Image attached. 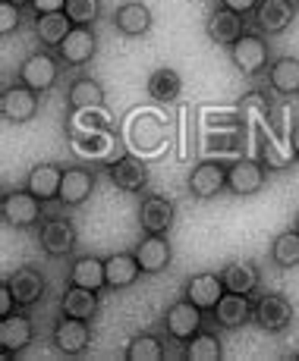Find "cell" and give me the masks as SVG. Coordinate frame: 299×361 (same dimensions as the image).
<instances>
[{
  "label": "cell",
  "instance_id": "cell-1",
  "mask_svg": "<svg viewBox=\"0 0 299 361\" xmlns=\"http://www.w3.org/2000/svg\"><path fill=\"white\" fill-rule=\"evenodd\" d=\"M41 201L32 189H6L4 198H0V217H4L6 226L13 230H32V226L41 224Z\"/></svg>",
  "mask_w": 299,
  "mask_h": 361
},
{
  "label": "cell",
  "instance_id": "cell-2",
  "mask_svg": "<svg viewBox=\"0 0 299 361\" xmlns=\"http://www.w3.org/2000/svg\"><path fill=\"white\" fill-rule=\"evenodd\" d=\"M38 245L47 258H69L79 245V230L69 217L54 214V217H45L38 224Z\"/></svg>",
  "mask_w": 299,
  "mask_h": 361
},
{
  "label": "cell",
  "instance_id": "cell-3",
  "mask_svg": "<svg viewBox=\"0 0 299 361\" xmlns=\"http://www.w3.org/2000/svg\"><path fill=\"white\" fill-rule=\"evenodd\" d=\"M230 63L242 75H259L265 66H271V44L262 32H246L233 41L230 47Z\"/></svg>",
  "mask_w": 299,
  "mask_h": 361
},
{
  "label": "cell",
  "instance_id": "cell-4",
  "mask_svg": "<svg viewBox=\"0 0 299 361\" xmlns=\"http://www.w3.org/2000/svg\"><path fill=\"white\" fill-rule=\"evenodd\" d=\"M161 324H164L167 336H170L173 343H183L186 345L201 327H205V311H201L196 302H189V298L183 295L180 302H173L170 308L164 311Z\"/></svg>",
  "mask_w": 299,
  "mask_h": 361
},
{
  "label": "cell",
  "instance_id": "cell-5",
  "mask_svg": "<svg viewBox=\"0 0 299 361\" xmlns=\"http://www.w3.org/2000/svg\"><path fill=\"white\" fill-rule=\"evenodd\" d=\"M296 13H299V0H259L249 23L265 38H274V35H283L296 23Z\"/></svg>",
  "mask_w": 299,
  "mask_h": 361
},
{
  "label": "cell",
  "instance_id": "cell-6",
  "mask_svg": "<svg viewBox=\"0 0 299 361\" xmlns=\"http://www.w3.org/2000/svg\"><path fill=\"white\" fill-rule=\"evenodd\" d=\"M16 79L23 82V85L35 88L38 94H47L60 79V57H51L47 51H35L19 63Z\"/></svg>",
  "mask_w": 299,
  "mask_h": 361
},
{
  "label": "cell",
  "instance_id": "cell-7",
  "mask_svg": "<svg viewBox=\"0 0 299 361\" xmlns=\"http://www.w3.org/2000/svg\"><path fill=\"white\" fill-rule=\"evenodd\" d=\"M296 321V308L283 293H265L255 298V324L265 333H283Z\"/></svg>",
  "mask_w": 299,
  "mask_h": 361
},
{
  "label": "cell",
  "instance_id": "cell-8",
  "mask_svg": "<svg viewBox=\"0 0 299 361\" xmlns=\"http://www.w3.org/2000/svg\"><path fill=\"white\" fill-rule=\"evenodd\" d=\"M98 54V35H95V25H73L69 35L60 41L57 47V57L64 66H88Z\"/></svg>",
  "mask_w": 299,
  "mask_h": 361
},
{
  "label": "cell",
  "instance_id": "cell-9",
  "mask_svg": "<svg viewBox=\"0 0 299 361\" xmlns=\"http://www.w3.org/2000/svg\"><path fill=\"white\" fill-rule=\"evenodd\" d=\"M38 107H41V94L35 88L23 85L19 79L0 92V114H4L6 123H29L38 116Z\"/></svg>",
  "mask_w": 299,
  "mask_h": 361
},
{
  "label": "cell",
  "instance_id": "cell-10",
  "mask_svg": "<svg viewBox=\"0 0 299 361\" xmlns=\"http://www.w3.org/2000/svg\"><path fill=\"white\" fill-rule=\"evenodd\" d=\"M265 179H268V166L259 157H236V161L227 164V189L240 198L262 192Z\"/></svg>",
  "mask_w": 299,
  "mask_h": 361
},
{
  "label": "cell",
  "instance_id": "cell-11",
  "mask_svg": "<svg viewBox=\"0 0 299 361\" xmlns=\"http://www.w3.org/2000/svg\"><path fill=\"white\" fill-rule=\"evenodd\" d=\"M186 189H189V195L199 198V201L218 198L221 192L227 189V164H221V161H199L189 170Z\"/></svg>",
  "mask_w": 299,
  "mask_h": 361
},
{
  "label": "cell",
  "instance_id": "cell-12",
  "mask_svg": "<svg viewBox=\"0 0 299 361\" xmlns=\"http://www.w3.org/2000/svg\"><path fill=\"white\" fill-rule=\"evenodd\" d=\"M51 343L57 345V352L66 358L82 355V352L92 345V321L64 314V321H57V327L51 333Z\"/></svg>",
  "mask_w": 299,
  "mask_h": 361
},
{
  "label": "cell",
  "instance_id": "cell-13",
  "mask_svg": "<svg viewBox=\"0 0 299 361\" xmlns=\"http://www.w3.org/2000/svg\"><path fill=\"white\" fill-rule=\"evenodd\" d=\"M246 23L249 19L242 13L230 10V6L218 4L205 19V35L211 44H221V47H230L240 35H246Z\"/></svg>",
  "mask_w": 299,
  "mask_h": 361
},
{
  "label": "cell",
  "instance_id": "cell-14",
  "mask_svg": "<svg viewBox=\"0 0 299 361\" xmlns=\"http://www.w3.org/2000/svg\"><path fill=\"white\" fill-rule=\"evenodd\" d=\"M211 314L221 330H240L255 321V302L242 293H224Z\"/></svg>",
  "mask_w": 299,
  "mask_h": 361
},
{
  "label": "cell",
  "instance_id": "cell-15",
  "mask_svg": "<svg viewBox=\"0 0 299 361\" xmlns=\"http://www.w3.org/2000/svg\"><path fill=\"white\" fill-rule=\"evenodd\" d=\"M107 179L120 192H129V195H136V192H142L145 185H148L151 170H148V164H145L142 157L123 154V157H117V161L107 166Z\"/></svg>",
  "mask_w": 299,
  "mask_h": 361
},
{
  "label": "cell",
  "instance_id": "cell-16",
  "mask_svg": "<svg viewBox=\"0 0 299 361\" xmlns=\"http://www.w3.org/2000/svg\"><path fill=\"white\" fill-rule=\"evenodd\" d=\"M6 283H10L13 298H16L19 308H32V305H38L41 298H45V293H47L45 274H41L38 267H32V264L16 267L10 276H6Z\"/></svg>",
  "mask_w": 299,
  "mask_h": 361
},
{
  "label": "cell",
  "instance_id": "cell-17",
  "mask_svg": "<svg viewBox=\"0 0 299 361\" xmlns=\"http://www.w3.org/2000/svg\"><path fill=\"white\" fill-rule=\"evenodd\" d=\"M35 343V324L29 314L13 311V314L0 317V345H4V358L19 355L23 349H29Z\"/></svg>",
  "mask_w": 299,
  "mask_h": 361
},
{
  "label": "cell",
  "instance_id": "cell-18",
  "mask_svg": "<svg viewBox=\"0 0 299 361\" xmlns=\"http://www.w3.org/2000/svg\"><path fill=\"white\" fill-rule=\"evenodd\" d=\"M173 220H177V204L167 195L142 198V204H139V226H142V233H151V235L170 233Z\"/></svg>",
  "mask_w": 299,
  "mask_h": 361
},
{
  "label": "cell",
  "instance_id": "cell-19",
  "mask_svg": "<svg viewBox=\"0 0 299 361\" xmlns=\"http://www.w3.org/2000/svg\"><path fill=\"white\" fill-rule=\"evenodd\" d=\"M227 293L224 280H221V270H201V274H192L183 286V295L189 302H196L201 311H214V305L221 302V295Z\"/></svg>",
  "mask_w": 299,
  "mask_h": 361
},
{
  "label": "cell",
  "instance_id": "cell-20",
  "mask_svg": "<svg viewBox=\"0 0 299 361\" xmlns=\"http://www.w3.org/2000/svg\"><path fill=\"white\" fill-rule=\"evenodd\" d=\"M151 6L142 4V0H127L114 10V29L123 35V38H142V35L151 32Z\"/></svg>",
  "mask_w": 299,
  "mask_h": 361
},
{
  "label": "cell",
  "instance_id": "cell-21",
  "mask_svg": "<svg viewBox=\"0 0 299 361\" xmlns=\"http://www.w3.org/2000/svg\"><path fill=\"white\" fill-rule=\"evenodd\" d=\"M95 170L88 166H66L64 170V183H60V204L64 207H82L95 192Z\"/></svg>",
  "mask_w": 299,
  "mask_h": 361
},
{
  "label": "cell",
  "instance_id": "cell-22",
  "mask_svg": "<svg viewBox=\"0 0 299 361\" xmlns=\"http://www.w3.org/2000/svg\"><path fill=\"white\" fill-rule=\"evenodd\" d=\"M133 252H136L139 264H142V274H164L173 261V245H170V239H167V233H161V235L145 233L142 242H139Z\"/></svg>",
  "mask_w": 299,
  "mask_h": 361
},
{
  "label": "cell",
  "instance_id": "cell-23",
  "mask_svg": "<svg viewBox=\"0 0 299 361\" xmlns=\"http://www.w3.org/2000/svg\"><path fill=\"white\" fill-rule=\"evenodd\" d=\"M104 104H107V94H104V85L98 79H92V75H79V79L69 82V88H66L69 114H82V110H92V107L104 110Z\"/></svg>",
  "mask_w": 299,
  "mask_h": 361
},
{
  "label": "cell",
  "instance_id": "cell-24",
  "mask_svg": "<svg viewBox=\"0 0 299 361\" xmlns=\"http://www.w3.org/2000/svg\"><path fill=\"white\" fill-rule=\"evenodd\" d=\"M104 267H107V289L110 293H123L142 276V264H139L136 252H114L104 258Z\"/></svg>",
  "mask_w": 299,
  "mask_h": 361
},
{
  "label": "cell",
  "instance_id": "cell-25",
  "mask_svg": "<svg viewBox=\"0 0 299 361\" xmlns=\"http://www.w3.org/2000/svg\"><path fill=\"white\" fill-rule=\"evenodd\" d=\"M221 280H224L227 293H242L252 295L262 286V270L255 261H227L221 267Z\"/></svg>",
  "mask_w": 299,
  "mask_h": 361
},
{
  "label": "cell",
  "instance_id": "cell-26",
  "mask_svg": "<svg viewBox=\"0 0 299 361\" xmlns=\"http://www.w3.org/2000/svg\"><path fill=\"white\" fill-rule=\"evenodd\" d=\"M66 283L95 289V293L107 289V267H104V258H95V255H82V258H76L66 270Z\"/></svg>",
  "mask_w": 299,
  "mask_h": 361
},
{
  "label": "cell",
  "instance_id": "cell-27",
  "mask_svg": "<svg viewBox=\"0 0 299 361\" xmlns=\"http://www.w3.org/2000/svg\"><path fill=\"white\" fill-rule=\"evenodd\" d=\"M145 92L155 104H177L183 94V75L173 66H158L151 69L148 82H145Z\"/></svg>",
  "mask_w": 299,
  "mask_h": 361
},
{
  "label": "cell",
  "instance_id": "cell-28",
  "mask_svg": "<svg viewBox=\"0 0 299 361\" xmlns=\"http://www.w3.org/2000/svg\"><path fill=\"white\" fill-rule=\"evenodd\" d=\"M101 308V295L95 289H86V286H73L66 283L64 295H60V311L69 317H82V321H95Z\"/></svg>",
  "mask_w": 299,
  "mask_h": 361
},
{
  "label": "cell",
  "instance_id": "cell-29",
  "mask_svg": "<svg viewBox=\"0 0 299 361\" xmlns=\"http://www.w3.org/2000/svg\"><path fill=\"white\" fill-rule=\"evenodd\" d=\"M60 183H64V166L60 164H35L25 176V189H32L41 201H51V198H60Z\"/></svg>",
  "mask_w": 299,
  "mask_h": 361
},
{
  "label": "cell",
  "instance_id": "cell-30",
  "mask_svg": "<svg viewBox=\"0 0 299 361\" xmlns=\"http://www.w3.org/2000/svg\"><path fill=\"white\" fill-rule=\"evenodd\" d=\"M69 29H73V19L66 16V10H60V13H38V16H35V23H32L35 38H38L45 47H54V51H57L60 41L69 35Z\"/></svg>",
  "mask_w": 299,
  "mask_h": 361
},
{
  "label": "cell",
  "instance_id": "cell-31",
  "mask_svg": "<svg viewBox=\"0 0 299 361\" xmlns=\"http://www.w3.org/2000/svg\"><path fill=\"white\" fill-rule=\"evenodd\" d=\"M268 88L283 98L299 94V57H277L268 66Z\"/></svg>",
  "mask_w": 299,
  "mask_h": 361
},
{
  "label": "cell",
  "instance_id": "cell-32",
  "mask_svg": "<svg viewBox=\"0 0 299 361\" xmlns=\"http://www.w3.org/2000/svg\"><path fill=\"white\" fill-rule=\"evenodd\" d=\"M240 120H242V126H246L249 132L262 135V132L271 126V101L262 92L242 94V101H240Z\"/></svg>",
  "mask_w": 299,
  "mask_h": 361
},
{
  "label": "cell",
  "instance_id": "cell-33",
  "mask_svg": "<svg viewBox=\"0 0 299 361\" xmlns=\"http://www.w3.org/2000/svg\"><path fill=\"white\" fill-rule=\"evenodd\" d=\"M127 361H164L167 358V343L158 333H139L123 349Z\"/></svg>",
  "mask_w": 299,
  "mask_h": 361
},
{
  "label": "cell",
  "instance_id": "cell-34",
  "mask_svg": "<svg viewBox=\"0 0 299 361\" xmlns=\"http://www.w3.org/2000/svg\"><path fill=\"white\" fill-rule=\"evenodd\" d=\"M186 358L189 361H221L224 358V343H221L218 333L201 327L196 336L186 343Z\"/></svg>",
  "mask_w": 299,
  "mask_h": 361
},
{
  "label": "cell",
  "instance_id": "cell-35",
  "mask_svg": "<svg viewBox=\"0 0 299 361\" xmlns=\"http://www.w3.org/2000/svg\"><path fill=\"white\" fill-rule=\"evenodd\" d=\"M271 261L277 264V267H299V230L296 226H290V230H283L281 235H274V242H271Z\"/></svg>",
  "mask_w": 299,
  "mask_h": 361
},
{
  "label": "cell",
  "instance_id": "cell-36",
  "mask_svg": "<svg viewBox=\"0 0 299 361\" xmlns=\"http://www.w3.org/2000/svg\"><path fill=\"white\" fill-rule=\"evenodd\" d=\"M66 16L73 25H95L101 19V0H66Z\"/></svg>",
  "mask_w": 299,
  "mask_h": 361
},
{
  "label": "cell",
  "instance_id": "cell-37",
  "mask_svg": "<svg viewBox=\"0 0 299 361\" xmlns=\"http://www.w3.org/2000/svg\"><path fill=\"white\" fill-rule=\"evenodd\" d=\"M110 145H114V132H101V129H86V135L76 138V151L88 157H92V151L95 154H104Z\"/></svg>",
  "mask_w": 299,
  "mask_h": 361
},
{
  "label": "cell",
  "instance_id": "cell-38",
  "mask_svg": "<svg viewBox=\"0 0 299 361\" xmlns=\"http://www.w3.org/2000/svg\"><path fill=\"white\" fill-rule=\"evenodd\" d=\"M19 19H23V6H16L13 0H0V35L4 38L19 32Z\"/></svg>",
  "mask_w": 299,
  "mask_h": 361
},
{
  "label": "cell",
  "instance_id": "cell-39",
  "mask_svg": "<svg viewBox=\"0 0 299 361\" xmlns=\"http://www.w3.org/2000/svg\"><path fill=\"white\" fill-rule=\"evenodd\" d=\"M13 308H19L16 305V298H13V289H10V283H0V317H6V314H13Z\"/></svg>",
  "mask_w": 299,
  "mask_h": 361
},
{
  "label": "cell",
  "instance_id": "cell-40",
  "mask_svg": "<svg viewBox=\"0 0 299 361\" xmlns=\"http://www.w3.org/2000/svg\"><path fill=\"white\" fill-rule=\"evenodd\" d=\"M32 10H35V16L38 13H60V10H66V0H32Z\"/></svg>",
  "mask_w": 299,
  "mask_h": 361
},
{
  "label": "cell",
  "instance_id": "cell-41",
  "mask_svg": "<svg viewBox=\"0 0 299 361\" xmlns=\"http://www.w3.org/2000/svg\"><path fill=\"white\" fill-rule=\"evenodd\" d=\"M218 4L230 6V10L242 13V16H252V10H255V6H259V0H218Z\"/></svg>",
  "mask_w": 299,
  "mask_h": 361
},
{
  "label": "cell",
  "instance_id": "cell-42",
  "mask_svg": "<svg viewBox=\"0 0 299 361\" xmlns=\"http://www.w3.org/2000/svg\"><path fill=\"white\" fill-rule=\"evenodd\" d=\"M16 6H32V0H13Z\"/></svg>",
  "mask_w": 299,
  "mask_h": 361
},
{
  "label": "cell",
  "instance_id": "cell-43",
  "mask_svg": "<svg viewBox=\"0 0 299 361\" xmlns=\"http://www.w3.org/2000/svg\"><path fill=\"white\" fill-rule=\"evenodd\" d=\"M293 226H296V230H299V211H296V220H293Z\"/></svg>",
  "mask_w": 299,
  "mask_h": 361
},
{
  "label": "cell",
  "instance_id": "cell-44",
  "mask_svg": "<svg viewBox=\"0 0 299 361\" xmlns=\"http://www.w3.org/2000/svg\"><path fill=\"white\" fill-rule=\"evenodd\" d=\"M293 361H299V349H296V352H293Z\"/></svg>",
  "mask_w": 299,
  "mask_h": 361
}]
</instances>
